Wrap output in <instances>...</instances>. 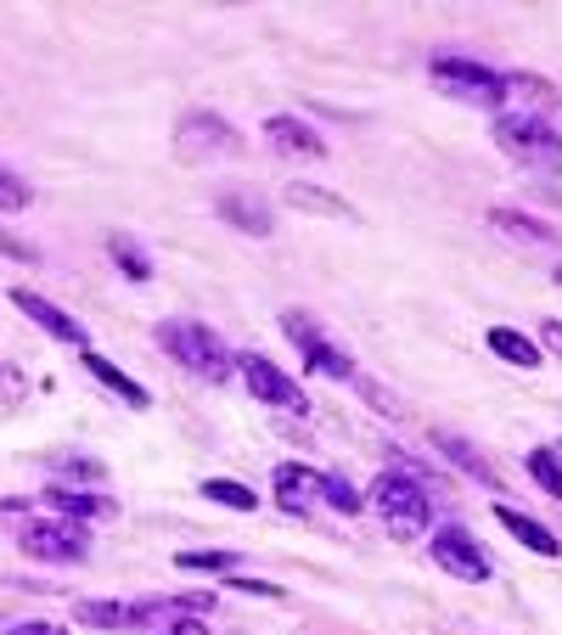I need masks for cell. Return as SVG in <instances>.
Here are the masks:
<instances>
[{"label":"cell","instance_id":"1","mask_svg":"<svg viewBox=\"0 0 562 635\" xmlns=\"http://www.w3.org/2000/svg\"><path fill=\"white\" fill-rule=\"evenodd\" d=\"M495 146L524 164V169H540V175H557L562 169V135L546 124V119H524V113H501L495 119Z\"/></svg>","mask_w":562,"mask_h":635},{"label":"cell","instance_id":"2","mask_svg":"<svg viewBox=\"0 0 562 635\" xmlns=\"http://www.w3.org/2000/svg\"><path fill=\"white\" fill-rule=\"evenodd\" d=\"M158 344H164V355H175L192 377H209V382H225V377H231L225 344H220L209 326H198V321H164V326H158Z\"/></svg>","mask_w":562,"mask_h":635},{"label":"cell","instance_id":"3","mask_svg":"<svg viewBox=\"0 0 562 635\" xmlns=\"http://www.w3.org/2000/svg\"><path fill=\"white\" fill-rule=\"evenodd\" d=\"M371 506L383 512L394 541H416V534H428V517H434L428 490H422L416 478H405V472H383L378 490H371Z\"/></svg>","mask_w":562,"mask_h":635},{"label":"cell","instance_id":"4","mask_svg":"<svg viewBox=\"0 0 562 635\" xmlns=\"http://www.w3.org/2000/svg\"><path fill=\"white\" fill-rule=\"evenodd\" d=\"M434 85L450 96V102H473V108H501V74L484 68L479 57H434L428 63Z\"/></svg>","mask_w":562,"mask_h":635},{"label":"cell","instance_id":"5","mask_svg":"<svg viewBox=\"0 0 562 635\" xmlns=\"http://www.w3.org/2000/svg\"><path fill=\"white\" fill-rule=\"evenodd\" d=\"M175 153L186 164H203V158H231V153H243V135L231 130L220 113H186L175 124Z\"/></svg>","mask_w":562,"mask_h":635},{"label":"cell","instance_id":"6","mask_svg":"<svg viewBox=\"0 0 562 635\" xmlns=\"http://www.w3.org/2000/svg\"><path fill=\"white\" fill-rule=\"evenodd\" d=\"M237 371L248 377V394H259L265 405L288 411V416H310V400H304V388H299L288 371H276L265 355H243V366H237Z\"/></svg>","mask_w":562,"mask_h":635},{"label":"cell","instance_id":"7","mask_svg":"<svg viewBox=\"0 0 562 635\" xmlns=\"http://www.w3.org/2000/svg\"><path fill=\"white\" fill-rule=\"evenodd\" d=\"M18 546L34 562H85V534H79V523H63V517L57 523H23Z\"/></svg>","mask_w":562,"mask_h":635},{"label":"cell","instance_id":"8","mask_svg":"<svg viewBox=\"0 0 562 635\" xmlns=\"http://www.w3.org/2000/svg\"><path fill=\"white\" fill-rule=\"evenodd\" d=\"M428 552H434V562H439L445 573H456V579H467V584L490 579V557H484V546H479L467 528H439Z\"/></svg>","mask_w":562,"mask_h":635},{"label":"cell","instance_id":"9","mask_svg":"<svg viewBox=\"0 0 562 635\" xmlns=\"http://www.w3.org/2000/svg\"><path fill=\"white\" fill-rule=\"evenodd\" d=\"M12 304L45 332V337H57V344H74V349H85V326L68 315V310H57L52 299H40V292H29V287H12Z\"/></svg>","mask_w":562,"mask_h":635},{"label":"cell","instance_id":"10","mask_svg":"<svg viewBox=\"0 0 562 635\" xmlns=\"http://www.w3.org/2000/svg\"><path fill=\"white\" fill-rule=\"evenodd\" d=\"M214 613V597H147V602H135L130 608V624L140 630H158V624H175V619H209Z\"/></svg>","mask_w":562,"mask_h":635},{"label":"cell","instance_id":"11","mask_svg":"<svg viewBox=\"0 0 562 635\" xmlns=\"http://www.w3.org/2000/svg\"><path fill=\"white\" fill-rule=\"evenodd\" d=\"M220 220L237 225V231H248V236H270V225H276L270 203L259 198V191H243V186L220 191Z\"/></svg>","mask_w":562,"mask_h":635},{"label":"cell","instance_id":"12","mask_svg":"<svg viewBox=\"0 0 562 635\" xmlns=\"http://www.w3.org/2000/svg\"><path fill=\"white\" fill-rule=\"evenodd\" d=\"M265 141L276 146L281 158H326V141H321L304 119H293V113L270 119V124H265Z\"/></svg>","mask_w":562,"mask_h":635},{"label":"cell","instance_id":"13","mask_svg":"<svg viewBox=\"0 0 562 635\" xmlns=\"http://www.w3.org/2000/svg\"><path fill=\"white\" fill-rule=\"evenodd\" d=\"M501 102H518L524 119H546L562 96H557V85H546L535 74H501Z\"/></svg>","mask_w":562,"mask_h":635},{"label":"cell","instance_id":"14","mask_svg":"<svg viewBox=\"0 0 562 635\" xmlns=\"http://www.w3.org/2000/svg\"><path fill=\"white\" fill-rule=\"evenodd\" d=\"M321 495V472L288 461V467H276V506H288V512H310Z\"/></svg>","mask_w":562,"mask_h":635},{"label":"cell","instance_id":"15","mask_svg":"<svg viewBox=\"0 0 562 635\" xmlns=\"http://www.w3.org/2000/svg\"><path fill=\"white\" fill-rule=\"evenodd\" d=\"M85 371L97 377L102 388H113V394H119L124 405H135V411H147V405H153V394H147V388H140V382H130V377H124V371H119V366H113L108 355H97V349H85Z\"/></svg>","mask_w":562,"mask_h":635},{"label":"cell","instance_id":"16","mask_svg":"<svg viewBox=\"0 0 562 635\" xmlns=\"http://www.w3.org/2000/svg\"><path fill=\"white\" fill-rule=\"evenodd\" d=\"M495 523H501L506 534H518V541H524L535 557H557V552H562V546H557V534H551V528H540L535 517H524L518 506H495Z\"/></svg>","mask_w":562,"mask_h":635},{"label":"cell","instance_id":"17","mask_svg":"<svg viewBox=\"0 0 562 635\" xmlns=\"http://www.w3.org/2000/svg\"><path fill=\"white\" fill-rule=\"evenodd\" d=\"M45 506H57V512H63V523H79V517H108V512H113V501H108V495H79V490H68V483H52V490H45Z\"/></svg>","mask_w":562,"mask_h":635},{"label":"cell","instance_id":"18","mask_svg":"<svg viewBox=\"0 0 562 635\" xmlns=\"http://www.w3.org/2000/svg\"><path fill=\"white\" fill-rule=\"evenodd\" d=\"M490 225H495L501 236H512V242H529V248H546V242H557V231H551L546 220L518 214V209H495V214H490Z\"/></svg>","mask_w":562,"mask_h":635},{"label":"cell","instance_id":"19","mask_svg":"<svg viewBox=\"0 0 562 635\" xmlns=\"http://www.w3.org/2000/svg\"><path fill=\"white\" fill-rule=\"evenodd\" d=\"M434 445H439V456H450V461H456L461 472H473L479 483H495V467H490V461L479 456V445H467V438H461V433H450V427H439V433H434Z\"/></svg>","mask_w":562,"mask_h":635},{"label":"cell","instance_id":"20","mask_svg":"<svg viewBox=\"0 0 562 635\" xmlns=\"http://www.w3.org/2000/svg\"><path fill=\"white\" fill-rule=\"evenodd\" d=\"M490 349H495L506 366H518V371H535V366H540V344H529V337L512 332V326H490Z\"/></svg>","mask_w":562,"mask_h":635},{"label":"cell","instance_id":"21","mask_svg":"<svg viewBox=\"0 0 562 635\" xmlns=\"http://www.w3.org/2000/svg\"><path fill=\"white\" fill-rule=\"evenodd\" d=\"M288 203L310 209V214H326V220H349V203L333 198V191H321V186H288Z\"/></svg>","mask_w":562,"mask_h":635},{"label":"cell","instance_id":"22","mask_svg":"<svg viewBox=\"0 0 562 635\" xmlns=\"http://www.w3.org/2000/svg\"><path fill=\"white\" fill-rule=\"evenodd\" d=\"M203 501L231 506V512H254V506H259V495L248 490V483H231V478H209V483H203Z\"/></svg>","mask_w":562,"mask_h":635},{"label":"cell","instance_id":"23","mask_svg":"<svg viewBox=\"0 0 562 635\" xmlns=\"http://www.w3.org/2000/svg\"><path fill=\"white\" fill-rule=\"evenodd\" d=\"M529 478L540 483V490H546L551 501H562V461H557V450H551V445L529 450Z\"/></svg>","mask_w":562,"mask_h":635},{"label":"cell","instance_id":"24","mask_svg":"<svg viewBox=\"0 0 562 635\" xmlns=\"http://www.w3.org/2000/svg\"><path fill=\"white\" fill-rule=\"evenodd\" d=\"M321 501L333 506V512H344V517L366 512V506H360V490H355L349 478H338V472H326V478H321Z\"/></svg>","mask_w":562,"mask_h":635},{"label":"cell","instance_id":"25","mask_svg":"<svg viewBox=\"0 0 562 635\" xmlns=\"http://www.w3.org/2000/svg\"><path fill=\"white\" fill-rule=\"evenodd\" d=\"M108 254H113V265H119V270H124L130 281H147V276H153L147 254H140V248H135L130 236H108Z\"/></svg>","mask_w":562,"mask_h":635},{"label":"cell","instance_id":"26","mask_svg":"<svg viewBox=\"0 0 562 635\" xmlns=\"http://www.w3.org/2000/svg\"><path fill=\"white\" fill-rule=\"evenodd\" d=\"M304 360H310V371H315V377H338V382H344V377H355V360H349L344 349H333V344H315Z\"/></svg>","mask_w":562,"mask_h":635},{"label":"cell","instance_id":"27","mask_svg":"<svg viewBox=\"0 0 562 635\" xmlns=\"http://www.w3.org/2000/svg\"><path fill=\"white\" fill-rule=\"evenodd\" d=\"M29 203H34L29 180H23V175H12V169H0V214H23Z\"/></svg>","mask_w":562,"mask_h":635},{"label":"cell","instance_id":"28","mask_svg":"<svg viewBox=\"0 0 562 635\" xmlns=\"http://www.w3.org/2000/svg\"><path fill=\"white\" fill-rule=\"evenodd\" d=\"M281 332H288L304 355H310L315 344H326V337H321V326H315V315H304V310H288V315H281Z\"/></svg>","mask_w":562,"mask_h":635},{"label":"cell","instance_id":"29","mask_svg":"<svg viewBox=\"0 0 562 635\" xmlns=\"http://www.w3.org/2000/svg\"><path fill=\"white\" fill-rule=\"evenodd\" d=\"M79 619L97 624V630H124V624H130V608H124V602H79Z\"/></svg>","mask_w":562,"mask_h":635},{"label":"cell","instance_id":"30","mask_svg":"<svg viewBox=\"0 0 562 635\" xmlns=\"http://www.w3.org/2000/svg\"><path fill=\"white\" fill-rule=\"evenodd\" d=\"M175 568L186 573H209V568H237V552H180Z\"/></svg>","mask_w":562,"mask_h":635},{"label":"cell","instance_id":"31","mask_svg":"<svg viewBox=\"0 0 562 635\" xmlns=\"http://www.w3.org/2000/svg\"><path fill=\"white\" fill-rule=\"evenodd\" d=\"M231 591H237V597H265V602H281V584H270V579H231Z\"/></svg>","mask_w":562,"mask_h":635},{"label":"cell","instance_id":"32","mask_svg":"<svg viewBox=\"0 0 562 635\" xmlns=\"http://www.w3.org/2000/svg\"><path fill=\"white\" fill-rule=\"evenodd\" d=\"M0 254H7V259H23V265H34L40 254L29 248V242H18V236H7V231H0Z\"/></svg>","mask_w":562,"mask_h":635},{"label":"cell","instance_id":"33","mask_svg":"<svg viewBox=\"0 0 562 635\" xmlns=\"http://www.w3.org/2000/svg\"><path fill=\"white\" fill-rule=\"evenodd\" d=\"M0 635H68L63 624H45V619H29V624H12V630H0Z\"/></svg>","mask_w":562,"mask_h":635},{"label":"cell","instance_id":"34","mask_svg":"<svg viewBox=\"0 0 562 635\" xmlns=\"http://www.w3.org/2000/svg\"><path fill=\"white\" fill-rule=\"evenodd\" d=\"M153 635H209V630H203V619H175V624H158Z\"/></svg>","mask_w":562,"mask_h":635},{"label":"cell","instance_id":"35","mask_svg":"<svg viewBox=\"0 0 562 635\" xmlns=\"http://www.w3.org/2000/svg\"><path fill=\"white\" fill-rule=\"evenodd\" d=\"M63 472H68V478H85V483H97V478H102L97 461H63Z\"/></svg>","mask_w":562,"mask_h":635},{"label":"cell","instance_id":"36","mask_svg":"<svg viewBox=\"0 0 562 635\" xmlns=\"http://www.w3.org/2000/svg\"><path fill=\"white\" fill-rule=\"evenodd\" d=\"M540 344H546L551 355H562V321H540Z\"/></svg>","mask_w":562,"mask_h":635},{"label":"cell","instance_id":"37","mask_svg":"<svg viewBox=\"0 0 562 635\" xmlns=\"http://www.w3.org/2000/svg\"><path fill=\"white\" fill-rule=\"evenodd\" d=\"M557 461H562V445H557Z\"/></svg>","mask_w":562,"mask_h":635},{"label":"cell","instance_id":"38","mask_svg":"<svg viewBox=\"0 0 562 635\" xmlns=\"http://www.w3.org/2000/svg\"><path fill=\"white\" fill-rule=\"evenodd\" d=\"M557 281H562V265H557Z\"/></svg>","mask_w":562,"mask_h":635}]
</instances>
